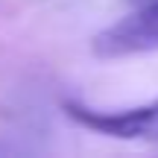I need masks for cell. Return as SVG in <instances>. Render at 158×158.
Listing matches in <instances>:
<instances>
[{
    "label": "cell",
    "mask_w": 158,
    "mask_h": 158,
    "mask_svg": "<svg viewBox=\"0 0 158 158\" xmlns=\"http://www.w3.org/2000/svg\"><path fill=\"white\" fill-rule=\"evenodd\" d=\"M91 50L97 59H123L135 53L158 50V0L97 32Z\"/></svg>",
    "instance_id": "7a4b0ae2"
},
{
    "label": "cell",
    "mask_w": 158,
    "mask_h": 158,
    "mask_svg": "<svg viewBox=\"0 0 158 158\" xmlns=\"http://www.w3.org/2000/svg\"><path fill=\"white\" fill-rule=\"evenodd\" d=\"M64 114L73 123L91 132H100L117 141H158V100L138 108H120V111H100L79 102H64Z\"/></svg>",
    "instance_id": "6da1fadb"
}]
</instances>
